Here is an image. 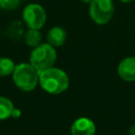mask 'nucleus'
Listing matches in <instances>:
<instances>
[{
  "mask_svg": "<svg viewBox=\"0 0 135 135\" xmlns=\"http://www.w3.org/2000/svg\"><path fill=\"white\" fill-rule=\"evenodd\" d=\"M39 83L47 93L60 94L69 88L70 80L62 70L52 66L39 73Z\"/></svg>",
  "mask_w": 135,
  "mask_h": 135,
  "instance_id": "1",
  "label": "nucleus"
},
{
  "mask_svg": "<svg viewBox=\"0 0 135 135\" xmlns=\"http://www.w3.org/2000/svg\"><path fill=\"white\" fill-rule=\"evenodd\" d=\"M13 79L19 89L31 92L39 82V72L31 63H20L14 69Z\"/></svg>",
  "mask_w": 135,
  "mask_h": 135,
  "instance_id": "2",
  "label": "nucleus"
},
{
  "mask_svg": "<svg viewBox=\"0 0 135 135\" xmlns=\"http://www.w3.org/2000/svg\"><path fill=\"white\" fill-rule=\"evenodd\" d=\"M56 61V51L49 43L39 44L31 53L30 63L40 73L53 66Z\"/></svg>",
  "mask_w": 135,
  "mask_h": 135,
  "instance_id": "3",
  "label": "nucleus"
},
{
  "mask_svg": "<svg viewBox=\"0 0 135 135\" xmlns=\"http://www.w3.org/2000/svg\"><path fill=\"white\" fill-rule=\"evenodd\" d=\"M114 14L112 0H92L90 2V16L98 24L108 23Z\"/></svg>",
  "mask_w": 135,
  "mask_h": 135,
  "instance_id": "4",
  "label": "nucleus"
},
{
  "mask_svg": "<svg viewBox=\"0 0 135 135\" xmlns=\"http://www.w3.org/2000/svg\"><path fill=\"white\" fill-rule=\"evenodd\" d=\"M22 18L28 28L39 30L45 23L46 14L42 6H40L39 4L33 3L25 6V8L23 9Z\"/></svg>",
  "mask_w": 135,
  "mask_h": 135,
  "instance_id": "5",
  "label": "nucleus"
},
{
  "mask_svg": "<svg viewBox=\"0 0 135 135\" xmlns=\"http://www.w3.org/2000/svg\"><path fill=\"white\" fill-rule=\"evenodd\" d=\"M71 135H95V124L89 118H78L71 127Z\"/></svg>",
  "mask_w": 135,
  "mask_h": 135,
  "instance_id": "6",
  "label": "nucleus"
},
{
  "mask_svg": "<svg viewBox=\"0 0 135 135\" xmlns=\"http://www.w3.org/2000/svg\"><path fill=\"white\" fill-rule=\"evenodd\" d=\"M118 75L126 81H135V57L123 59L118 65Z\"/></svg>",
  "mask_w": 135,
  "mask_h": 135,
  "instance_id": "7",
  "label": "nucleus"
},
{
  "mask_svg": "<svg viewBox=\"0 0 135 135\" xmlns=\"http://www.w3.org/2000/svg\"><path fill=\"white\" fill-rule=\"evenodd\" d=\"M46 39L52 46H61L66 39V32L60 26H54L47 32Z\"/></svg>",
  "mask_w": 135,
  "mask_h": 135,
  "instance_id": "8",
  "label": "nucleus"
},
{
  "mask_svg": "<svg viewBox=\"0 0 135 135\" xmlns=\"http://www.w3.org/2000/svg\"><path fill=\"white\" fill-rule=\"evenodd\" d=\"M41 33L39 32V30H35V28H28L25 34H24V41L27 45L30 46H37L40 44L41 41Z\"/></svg>",
  "mask_w": 135,
  "mask_h": 135,
  "instance_id": "9",
  "label": "nucleus"
},
{
  "mask_svg": "<svg viewBox=\"0 0 135 135\" xmlns=\"http://www.w3.org/2000/svg\"><path fill=\"white\" fill-rule=\"evenodd\" d=\"M13 109H14L13 102L8 98L4 96H0V120L11 117Z\"/></svg>",
  "mask_w": 135,
  "mask_h": 135,
  "instance_id": "10",
  "label": "nucleus"
},
{
  "mask_svg": "<svg viewBox=\"0 0 135 135\" xmlns=\"http://www.w3.org/2000/svg\"><path fill=\"white\" fill-rule=\"evenodd\" d=\"M15 64L8 58H0V77L7 76L14 72Z\"/></svg>",
  "mask_w": 135,
  "mask_h": 135,
  "instance_id": "11",
  "label": "nucleus"
},
{
  "mask_svg": "<svg viewBox=\"0 0 135 135\" xmlns=\"http://www.w3.org/2000/svg\"><path fill=\"white\" fill-rule=\"evenodd\" d=\"M8 35L12 37V39H20L21 35H22V27L20 22L15 21L11 24V26L8 27Z\"/></svg>",
  "mask_w": 135,
  "mask_h": 135,
  "instance_id": "12",
  "label": "nucleus"
},
{
  "mask_svg": "<svg viewBox=\"0 0 135 135\" xmlns=\"http://www.w3.org/2000/svg\"><path fill=\"white\" fill-rule=\"evenodd\" d=\"M20 4V0H0V6L4 9H14Z\"/></svg>",
  "mask_w": 135,
  "mask_h": 135,
  "instance_id": "13",
  "label": "nucleus"
},
{
  "mask_svg": "<svg viewBox=\"0 0 135 135\" xmlns=\"http://www.w3.org/2000/svg\"><path fill=\"white\" fill-rule=\"evenodd\" d=\"M12 117H19L20 116V111L19 110H16L15 108L13 109V111H12V115H11Z\"/></svg>",
  "mask_w": 135,
  "mask_h": 135,
  "instance_id": "14",
  "label": "nucleus"
},
{
  "mask_svg": "<svg viewBox=\"0 0 135 135\" xmlns=\"http://www.w3.org/2000/svg\"><path fill=\"white\" fill-rule=\"evenodd\" d=\"M129 134H130V135H135V124H133V126L130 128Z\"/></svg>",
  "mask_w": 135,
  "mask_h": 135,
  "instance_id": "15",
  "label": "nucleus"
},
{
  "mask_svg": "<svg viewBox=\"0 0 135 135\" xmlns=\"http://www.w3.org/2000/svg\"><path fill=\"white\" fill-rule=\"evenodd\" d=\"M121 2H124V3H129V2H131V1H133V0H120Z\"/></svg>",
  "mask_w": 135,
  "mask_h": 135,
  "instance_id": "16",
  "label": "nucleus"
},
{
  "mask_svg": "<svg viewBox=\"0 0 135 135\" xmlns=\"http://www.w3.org/2000/svg\"><path fill=\"white\" fill-rule=\"evenodd\" d=\"M81 1H82V2H84V3H90L92 0H81Z\"/></svg>",
  "mask_w": 135,
  "mask_h": 135,
  "instance_id": "17",
  "label": "nucleus"
}]
</instances>
